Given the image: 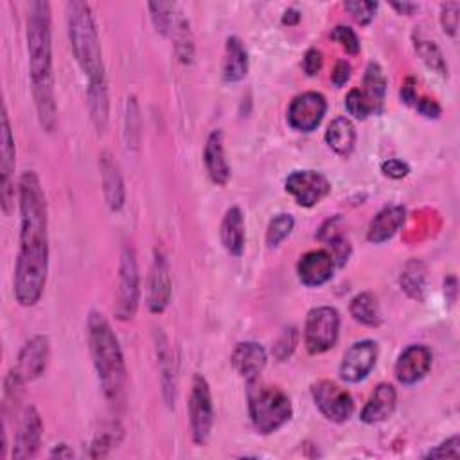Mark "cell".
Listing matches in <instances>:
<instances>
[{"mask_svg": "<svg viewBox=\"0 0 460 460\" xmlns=\"http://www.w3.org/2000/svg\"><path fill=\"white\" fill-rule=\"evenodd\" d=\"M15 137L12 131L10 117L6 107L3 108V130H0V175H3V186H0V198H3V209L10 216L15 207Z\"/></svg>", "mask_w": 460, "mask_h": 460, "instance_id": "cell-9", "label": "cell"}, {"mask_svg": "<svg viewBox=\"0 0 460 460\" xmlns=\"http://www.w3.org/2000/svg\"><path fill=\"white\" fill-rule=\"evenodd\" d=\"M340 335V315L331 305H321L308 313L304 326V344L312 354L333 349Z\"/></svg>", "mask_w": 460, "mask_h": 460, "instance_id": "cell-6", "label": "cell"}, {"mask_svg": "<svg viewBox=\"0 0 460 460\" xmlns=\"http://www.w3.org/2000/svg\"><path fill=\"white\" fill-rule=\"evenodd\" d=\"M249 74V52L238 36H228L223 59V80L226 83H238Z\"/></svg>", "mask_w": 460, "mask_h": 460, "instance_id": "cell-25", "label": "cell"}, {"mask_svg": "<svg viewBox=\"0 0 460 460\" xmlns=\"http://www.w3.org/2000/svg\"><path fill=\"white\" fill-rule=\"evenodd\" d=\"M349 80H351V65H349L347 61H344V59L337 61L335 70H333V74H331L333 85H335L337 89H342Z\"/></svg>", "mask_w": 460, "mask_h": 460, "instance_id": "cell-45", "label": "cell"}, {"mask_svg": "<svg viewBox=\"0 0 460 460\" xmlns=\"http://www.w3.org/2000/svg\"><path fill=\"white\" fill-rule=\"evenodd\" d=\"M460 456V437L453 435L448 440L440 442L433 449H430L424 458H456Z\"/></svg>", "mask_w": 460, "mask_h": 460, "instance_id": "cell-42", "label": "cell"}, {"mask_svg": "<svg viewBox=\"0 0 460 460\" xmlns=\"http://www.w3.org/2000/svg\"><path fill=\"white\" fill-rule=\"evenodd\" d=\"M203 163H205V170H207L210 180L218 186H226V182L230 180V175L233 173H230V164L225 155L221 130H214L209 135L205 149H203Z\"/></svg>", "mask_w": 460, "mask_h": 460, "instance_id": "cell-23", "label": "cell"}, {"mask_svg": "<svg viewBox=\"0 0 460 460\" xmlns=\"http://www.w3.org/2000/svg\"><path fill=\"white\" fill-rule=\"evenodd\" d=\"M49 363V338L44 335L33 337L20 351L19 361L13 367L15 374L24 381H33L40 377Z\"/></svg>", "mask_w": 460, "mask_h": 460, "instance_id": "cell-16", "label": "cell"}, {"mask_svg": "<svg viewBox=\"0 0 460 460\" xmlns=\"http://www.w3.org/2000/svg\"><path fill=\"white\" fill-rule=\"evenodd\" d=\"M20 250L15 268V298L31 308L38 304L49 274V218L47 200L35 171H26L19 182Z\"/></svg>", "mask_w": 460, "mask_h": 460, "instance_id": "cell-1", "label": "cell"}, {"mask_svg": "<svg viewBox=\"0 0 460 460\" xmlns=\"http://www.w3.org/2000/svg\"><path fill=\"white\" fill-rule=\"evenodd\" d=\"M414 47H416V52L421 56V59L432 70H435L440 75H448L446 59H444L439 45L433 40H428V38H423V36H416L414 38Z\"/></svg>", "mask_w": 460, "mask_h": 460, "instance_id": "cell-34", "label": "cell"}, {"mask_svg": "<svg viewBox=\"0 0 460 460\" xmlns=\"http://www.w3.org/2000/svg\"><path fill=\"white\" fill-rule=\"evenodd\" d=\"M416 82L410 78L401 89V99L405 105H416L417 103V92H416Z\"/></svg>", "mask_w": 460, "mask_h": 460, "instance_id": "cell-47", "label": "cell"}, {"mask_svg": "<svg viewBox=\"0 0 460 460\" xmlns=\"http://www.w3.org/2000/svg\"><path fill=\"white\" fill-rule=\"evenodd\" d=\"M381 171H383V175L393 180H401V178L408 177L410 166L401 159H389L381 164Z\"/></svg>", "mask_w": 460, "mask_h": 460, "instance_id": "cell-43", "label": "cell"}, {"mask_svg": "<svg viewBox=\"0 0 460 460\" xmlns=\"http://www.w3.org/2000/svg\"><path fill=\"white\" fill-rule=\"evenodd\" d=\"M140 140V112L135 98L128 99L126 105V142L128 147H137Z\"/></svg>", "mask_w": 460, "mask_h": 460, "instance_id": "cell-37", "label": "cell"}, {"mask_svg": "<svg viewBox=\"0 0 460 460\" xmlns=\"http://www.w3.org/2000/svg\"><path fill=\"white\" fill-rule=\"evenodd\" d=\"M230 361H233L236 372L250 383V381L259 379V374L266 367L268 356H266V351L261 344L242 342V344L236 345Z\"/></svg>", "mask_w": 460, "mask_h": 460, "instance_id": "cell-22", "label": "cell"}, {"mask_svg": "<svg viewBox=\"0 0 460 460\" xmlns=\"http://www.w3.org/2000/svg\"><path fill=\"white\" fill-rule=\"evenodd\" d=\"M140 300V275L137 256L131 247H124L119 266V288L114 312L119 321H131Z\"/></svg>", "mask_w": 460, "mask_h": 460, "instance_id": "cell-7", "label": "cell"}, {"mask_svg": "<svg viewBox=\"0 0 460 460\" xmlns=\"http://www.w3.org/2000/svg\"><path fill=\"white\" fill-rule=\"evenodd\" d=\"M331 40L338 42L351 56H356L360 54V49H361V44H360V38L358 35L354 33V29L347 28V26H337L331 33Z\"/></svg>", "mask_w": 460, "mask_h": 460, "instance_id": "cell-40", "label": "cell"}, {"mask_svg": "<svg viewBox=\"0 0 460 460\" xmlns=\"http://www.w3.org/2000/svg\"><path fill=\"white\" fill-rule=\"evenodd\" d=\"M328 146L340 157H349L356 144L354 124L347 117H337L326 131Z\"/></svg>", "mask_w": 460, "mask_h": 460, "instance_id": "cell-27", "label": "cell"}, {"mask_svg": "<svg viewBox=\"0 0 460 460\" xmlns=\"http://www.w3.org/2000/svg\"><path fill=\"white\" fill-rule=\"evenodd\" d=\"M297 342H298V333L295 328H288L282 331V335L279 337V340L275 342L274 345V356L279 360V361H286L295 347H297Z\"/></svg>", "mask_w": 460, "mask_h": 460, "instance_id": "cell-39", "label": "cell"}, {"mask_svg": "<svg viewBox=\"0 0 460 460\" xmlns=\"http://www.w3.org/2000/svg\"><path fill=\"white\" fill-rule=\"evenodd\" d=\"M123 439V428L117 423H108L101 428V432L94 437V440L89 446L87 456L91 458H103L107 456Z\"/></svg>", "mask_w": 460, "mask_h": 460, "instance_id": "cell-30", "label": "cell"}, {"mask_svg": "<svg viewBox=\"0 0 460 460\" xmlns=\"http://www.w3.org/2000/svg\"><path fill=\"white\" fill-rule=\"evenodd\" d=\"M295 219L291 214H277L266 230V245L268 249H277L289 234L293 233Z\"/></svg>", "mask_w": 460, "mask_h": 460, "instance_id": "cell-35", "label": "cell"}, {"mask_svg": "<svg viewBox=\"0 0 460 460\" xmlns=\"http://www.w3.org/2000/svg\"><path fill=\"white\" fill-rule=\"evenodd\" d=\"M458 3H446L440 6V26L448 36H456L458 31Z\"/></svg>", "mask_w": 460, "mask_h": 460, "instance_id": "cell-41", "label": "cell"}, {"mask_svg": "<svg viewBox=\"0 0 460 460\" xmlns=\"http://www.w3.org/2000/svg\"><path fill=\"white\" fill-rule=\"evenodd\" d=\"M157 358H159V370H161V383H163V396L166 405L173 407L177 398V369H175V354L164 333H161L157 338Z\"/></svg>", "mask_w": 460, "mask_h": 460, "instance_id": "cell-26", "label": "cell"}, {"mask_svg": "<svg viewBox=\"0 0 460 460\" xmlns=\"http://www.w3.org/2000/svg\"><path fill=\"white\" fill-rule=\"evenodd\" d=\"M99 168H101L105 200L112 210H121L126 202V189H124V182H123L119 166L115 164V161L112 159L108 151L101 153Z\"/></svg>", "mask_w": 460, "mask_h": 460, "instance_id": "cell-24", "label": "cell"}, {"mask_svg": "<svg viewBox=\"0 0 460 460\" xmlns=\"http://www.w3.org/2000/svg\"><path fill=\"white\" fill-rule=\"evenodd\" d=\"M42 435H44V421L35 407H28L24 410V416L15 437L12 456L17 460L33 458L40 449Z\"/></svg>", "mask_w": 460, "mask_h": 460, "instance_id": "cell-17", "label": "cell"}, {"mask_svg": "<svg viewBox=\"0 0 460 460\" xmlns=\"http://www.w3.org/2000/svg\"><path fill=\"white\" fill-rule=\"evenodd\" d=\"M286 191L295 198L300 207H315L331 193V182L326 175L312 170L293 171L286 182Z\"/></svg>", "mask_w": 460, "mask_h": 460, "instance_id": "cell-11", "label": "cell"}, {"mask_svg": "<svg viewBox=\"0 0 460 460\" xmlns=\"http://www.w3.org/2000/svg\"><path fill=\"white\" fill-rule=\"evenodd\" d=\"M337 265L328 250H312L304 254L297 265L298 281L308 288H319L331 281Z\"/></svg>", "mask_w": 460, "mask_h": 460, "instance_id": "cell-18", "label": "cell"}, {"mask_svg": "<svg viewBox=\"0 0 460 460\" xmlns=\"http://www.w3.org/2000/svg\"><path fill=\"white\" fill-rule=\"evenodd\" d=\"M51 456L52 458H72L74 456V451L67 446V444H58L52 451H51Z\"/></svg>", "mask_w": 460, "mask_h": 460, "instance_id": "cell-50", "label": "cell"}, {"mask_svg": "<svg viewBox=\"0 0 460 460\" xmlns=\"http://www.w3.org/2000/svg\"><path fill=\"white\" fill-rule=\"evenodd\" d=\"M433 354L426 345H408L396 361V377L401 385H416L432 369Z\"/></svg>", "mask_w": 460, "mask_h": 460, "instance_id": "cell-15", "label": "cell"}, {"mask_svg": "<svg viewBox=\"0 0 460 460\" xmlns=\"http://www.w3.org/2000/svg\"><path fill=\"white\" fill-rule=\"evenodd\" d=\"M67 28L74 58L89 78V87H107L103 49L92 8L82 0L68 3Z\"/></svg>", "mask_w": 460, "mask_h": 460, "instance_id": "cell-4", "label": "cell"}, {"mask_svg": "<svg viewBox=\"0 0 460 460\" xmlns=\"http://www.w3.org/2000/svg\"><path fill=\"white\" fill-rule=\"evenodd\" d=\"M300 22V12L295 8H289L282 15V24L284 26H297Z\"/></svg>", "mask_w": 460, "mask_h": 460, "instance_id": "cell-49", "label": "cell"}, {"mask_svg": "<svg viewBox=\"0 0 460 460\" xmlns=\"http://www.w3.org/2000/svg\"><path fill=\"white\" fill-rule=\"evenodd\" d=\"M173 282L166 256L157 249L147 281V308L151 313H163L171 300Z\"/></svg>", "mask_w": 460, "mask_h": 460, "instance_id": "cell-13", "label": "cell"}, {"mask_svg": "<svg viewBox=\"0 0 460 460\" xmlns=\"http://www.w3.org/2000/svg\"><path fill=\"white\" fill-rule=\"evenodd\" d=\"M377 361V344L372 340H361L351 345L340 363V376L347 383L363 381Z\"/></svg>", "mask_w": 460, "mask_h": 460, "instance_id": "cell-14", "label": "cell"}, {"mask_svg": "<svg viewBox=\"0 0 460 460\" xmlns=\"http://www.w3.org/2000/svg\"><path fill=\"white\" fill-rule=\"evenodd\" d=\"M407 219V209L403 205H389L381 209L370 221L367 240L374 245H381L393 240Z\"/></svg>", "mask_w": 460, "mask_h": 460, "instance_id": "cell-19", "label": "cell"}, {"mask_svg": "<svg viewBox=\"0 0 460 460\" xmlns=\"http://www.w3.org/2000/svg\"><path fill=\"white\" fill-rule=\"evenodd\" d=\"M345 108L349 112V115H353L358 121H365L369 115H372L377 107L372 103V99L358 89H353L347 98H345Z\"/></svg>", "mask_w": 460, "mask_h": 460, "instance_id": "cell-36", "label": "cell"}, {"mask_svg": "<svg viewBox=\"0 0 460 460\" xmlns=\"http://www.w3.org/2000/svg\"><path fill=\"white\" fill-rule=\"evenodd\" d=\"M416 107V110L423 115V117H426V119H437L439 115H440V107L433 101V99H428V98H421V99H417V103L414 105Z\"/></svg>", "mask_w": 460, "mask_h": 460, "instance_id": "cell-46", "label": "cell"}, {"mask_svg": "<svg viewBox=\"0 0 460 460\" xmlns=\"http://www.w3.org/2000/svg\"><path fill=\"white\" fill-rule=\"evenodd\" d=\"M322 65H324V58H322V52L319 49H310L308 52L304 54L302 68H304L305 74L310 75V78H315V75H319V72L322 70Z\"/></svg>", "mask_w": 460, "mask_h": 460, "instance_id": "cell-44", "label": "cell"}, {"mask_svg": "<svg viewBox=\"0 0 460 460\" xmlns=\"http://www.w3.org/2000/svg\"><path fill=\"white\" fill-rule=\"evenodd\" d=\"M424 284H426V266H424V263H421L417 259L410 261L401 274L403 289L412 298H423Z\"/></svg>", "mask_w": 460, "mask_h": 460, "instance_id": "cell-32", "label": "cell"}, {"mask_svg": "<svg viewBox=\"0 0 460 460\" xmlns=\"http://www.w3.org/2000/svg\"><path fill=\"white\" fill-rule=\"evenodd\" d=\"M89 110L98 131H105L108 124V91L107 87H89L87 91Z\"/></svg>", "mask_w": 460, "mask_h": 460, "instance_id": "cell-31", "label": "cell"}, {"mask_svg": "<svg viewBox=\"0 0 460 460\" xmlns=\"http://www.w3.org/2000/svg\"><path fill=\"white\" fill-rule=\"evenodd\" d=\"M312 396L321 414L331 423H345L354 412L351 394L329 379H321L312 387Z\"/></svg>", "mask_w": 460, "mask_h": 460, "instance_id": "cell-10", "label": "cell"}, {"mask_svg": "<svg viewBox=\"0 0 460 460\" xmlns=\"http://www.w3.org/2000/svg\"><path fill=\"white\" fill-rule=\"evenodd\" d=\"M396 403H398L396 389L391 385V383H379V385L374 389V393L370 394L369 401L365 403L360 417L367 424L383 423L394 414Z\"/></svg>", "mask_w": 460, "mask_h": 460, "instance_id": "cell-21", "label": "cell"}, {"mask_svg": "<svg viewBox=\"0 0 460 460\" xmlns=\"http://www.w3.org/2000/svg\"><path fill=\"white\" fill-rule=\"evenodd\" d=\"M328 112V101L319 92H304L297 96L288 108V123L293 130L310 133L317 130Z\"/></svg>", "mask_w": 460, "mask_h": 460, "instance_id": "cell-12", "label": "cell"}, {"mask_svg": "<svg viewBox=\"0 0 460 460\" xmlns=\"http://www.w3.org/2000/svg\"><path fill=\"white\" fill-rule=\"evenodd\" d=\"M189 423H191L193 440L198 446H203L209 440L212 432L214 405H212L209 381L202 374H196L193 377L191 396H189Z\"/></svg>", "mask_w": 460, "mask_h": 460, "instance_id": "cell-8", "label": "cell"}, {"mask_svg": "<svg viewBox=\"0 0 460 460\" xmlns=\"http://www.w3.org/2000/svg\"><path fill=\"white\" fill-rule=\"evenodd\" d=\"M89 349L107 401L119 407L126 396V363L110 322L98 312L89 317Z\"/></svg>", "mask_w": 460, "mask_h": 460, "instance_id": "cell-3", "label": "cell"}, {"mask_svg": "<svg viewBox=\"0 0 460 460\" xmlns=\"http://www.w3.org/2000/svg\"><path fill=\"white\" fill-rule=\"evenodd\" d=\"M391 8L405 17H412L417 12V4H414V3H393Z\"/></svg>", "mask_w": 460, "mask_h": 460, "instance_id": "cell-48", "label": "cell"}, {"mask_svg": "<svg viewBox=\"0 0 460 460\" xmlns=\"http://www.w3.org/2000/svg\"><path fill=\"white\" fill-rule=\"evenodd\" d=\"M349 312L356 322L367 328H377L381 324V312H379L377 298L369 291L360 293L351 300Z\"/></svg>", "mask_w": 460, "mask_h": 460, "instance_id": "cell-28", "label": "cell"}, {"mask_svg": "<svg viewBox=\"0 0 460 460\" xmlns=\"http://www.w3.org/2000/svg\"><path fill=\"white\" fill-rule=\"evenodd\" d=\"M219 238L223 249L234 258H242L247 243V230H245V216L240 207H230L221 221Z\"/></svg>", "mask_w": 460, "mask_h": 460, "instance_id": "cell-20", "label": "cell"}, {"mask_svg": "<svg viewBox=\"0 0 460 460\" xmlns=\"http://www.w3.org/2000/svg\"><path fill=\"white\" fill-rule=\"evenodd\" d=\"M363 92L372 99V103L381 108L383 101H385V94H387V78L383 74V68L370 61L367 65L365 75H363Z\"/></svg>", "mask_w": 460, "mask_h": 460, "instance_id": "cell-29", "label": "cell"}, {"mask_svg": "<svg viewBox=\"0 0 460 460\" xmlns=\"http://www.w3.org/2000/svg\"><path fill=\"white\" fill-rule=\"evenodd\" d=\"M249 414L258 433L270 435L291 419L293 407L284 391L256 379L249 383Z\"/></svg>", "mask_w": 460, "mask_h": 460, "instance_id": "cell-5", "label": "cell"}, {"mask_svg": "<svg viewBox=\"0 0 460 460\" xmlns=\"http://www.w3.org/2000/svg\"><path fill=\"white\" fill-rule=\"evenodd\" d=\"M344 8L354 19V22L360 26H369L374 20L379 4L369 3V0H354V3H345Z\"/></svg>", "mask_w": 460, "mask_h": 460, "instance_id": "cell-38", "label": "cell"}, {"mask_svg": "<svg viewBox=\"0 0 460 460\" xmlns=\"http://www.w3.org/2000/svg\"><path fill=\"white\" fill-rule=\"evenodd\" d=\"M151 12V19L153 24H155L157 31L164 36H171L177 22H178V15H177V4L173 3H151L149 6Z\"/></svg>", "mask_w": 460, "mask_h": 460, "instance_id": "cell-33", "label": "cell"}, {"mask_svg": "<svg viewBox=\"0 0 460 460\" xmlns=\"http://www.w3.org/2000/svg\"><path fill=\"white\" fill-rule=\"evenodd\" d=\"M28 52L38 119L45 131H52L58 121V108L52 74L51 6L44 0H36L28 8Z\"/></svg>", "mask_w": 460, "mask_h": 460, "instance_id": "cell-2", "label": "cell"}]
</instances>
